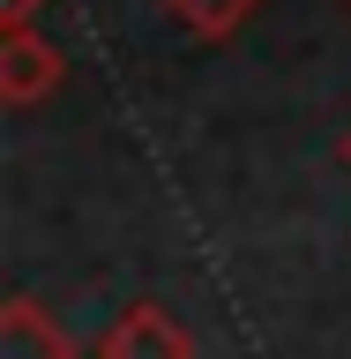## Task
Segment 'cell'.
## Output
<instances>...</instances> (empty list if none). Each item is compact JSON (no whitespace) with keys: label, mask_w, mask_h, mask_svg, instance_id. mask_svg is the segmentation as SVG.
Instances as JSON below:
<instances>
[{"label":"cell","mask_w":351,"mask_h":359,"mask_svg":"<svg viewBox=\"0 0 351 359\" xmlns=\"http://www.w3.org/2000/svg\"><path fill=\"white\" fill-rule=\"evenodd\" d=\"M60 83H67L60 45L38 38L30 22H0V97L8 105H45Z\"/></svg>","instance_id":"1"},{"label":"cell","mask_w":351,"mask_h":359,"mask_svg":"<svg viewBox=\"0 0 351 359\" xmlns=\"http://www.w3.org/2000/svg\"><path fill=\"white\" fill-rule=\"evenodd\" d=\"M97 359H195V337L179 330L157 299H135L128 314H112L97 330Z\"/></svg>","instance_id":"2"},{"label":"cell","mask_w":351,"mask_h":359,"mask_svg":"<svg viewBox=\"0 0 351 359\" xmlns=\"http://www.w3.org/2000/svg\"><path fill=\"white\" fill-rule=\"evenodd\" d=\"M0 359H75V337H67L30 292H15V299L0 307Z\"/></svg>","instance_id":"3"},{"label":"cell","mask_w":351,"mask_h":359,"mask_svg":"<svg viewBox=\"0 0 351 359\" xmlns=\"http://www.w3.org/2000/svg\"><path fill=\"white\" fill-rule=\"evenodd\" d=\"M157 8H165L187 38H232L247 15H262L269 0H157Z\"/></svg>","instance_id":"4"},{"label":"cell","mask_w":351,"mask_h":359,"mask_svg":"<svg viewBox=\"0 0 351 359\" xmlns=\"http://www.w3.org/2000/svg\"><path fill=\"white\" fill-rule=\"evenodd\" d=\"M38 8H45V0H0V22H30Z\"/></svg>","instance_id":"5"},{"label":"cell","mask_w":351,"mask_h":359,"mask_svg":"<svg viewBox=\"0 0 351 359\" xmlns=\"http://www.w3.org/2000/svg\"><path fill=\"white\" fill-rule=\"evenodd\" d=\"M336 157H344V172H351V135H344V150H336Z\"/></svg>","instance_id":"6"}]
</instances>
